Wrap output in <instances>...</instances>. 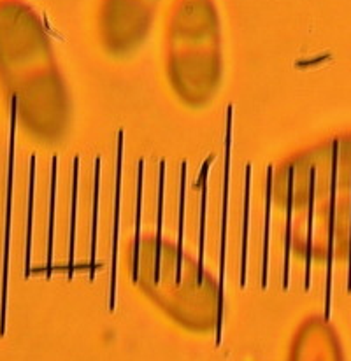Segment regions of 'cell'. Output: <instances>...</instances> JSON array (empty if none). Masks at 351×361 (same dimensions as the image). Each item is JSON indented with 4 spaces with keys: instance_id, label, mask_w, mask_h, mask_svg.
<instances>
[{
    "instance_id": "obj_1",
    "label": "cell",
    "mask_w": 351,
    "mask_h": 361,
    "mask_svg": "<svg viewBox=\"0 0 351 361\" xmlns=\"http://www.w3.org/2000/svg\"><path fill=\"white\" fill-rule=\"evenodd\" d=\"M16 97L13 99L11 113V144H9V172H7V212H6V242H4V270H2V300H0V334H4L7 302V272H9V235H11V200H13V171H14V132H16Z\"/></svg>"
},
{
    "instance_id": "obj_2",
    "label": "cell",
    "mask_w": 351,
    "mask_h": 361,
    "mask_svg": "<svg viewBox=\"0 0 351 361\" xmlns=\"http://www.w3.org/2000/svg\"><path fill=\"white\" fill-rule=\"evenodd\" d=\"M34 176L35 158L30 161V198H28V228H27V258H25V276L30 274V255H32V207H34Z\"/></svg>"
}]
</instances>
